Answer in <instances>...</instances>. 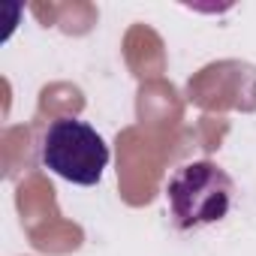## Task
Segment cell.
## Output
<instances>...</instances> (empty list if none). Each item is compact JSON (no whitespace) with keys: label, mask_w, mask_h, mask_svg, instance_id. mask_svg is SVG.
<instances>
[{"label":"cell","mask_w":256,"mask_h":256,"mask_svg":"<svg viewBox=\"0 0 256 256\" xmlns=\"http://www.w3.org/2000/svg\"><path fill=\"white\" fill-rule=\"evenodd\" d=\"M40 160L64 181L94 187L108 166V145L90 124L78 118H58L46 126L40 142Z\"/></svg>","instance_id":"2"},{"label":"cell","mask_w":256,"mask_h":256,"mask_svg":"<svg viewBox=\"0 0 256 256\" xmlns=\"http://www.w3.org/2000/svg\"><path fill=\"white\" fill-rule=\"evenodd\" d=\"M232 178L211 160L184 163L166 184V202L178 229L220 223L232 208Z\"/></svg>","instance_id":"1"}]
</instances>
